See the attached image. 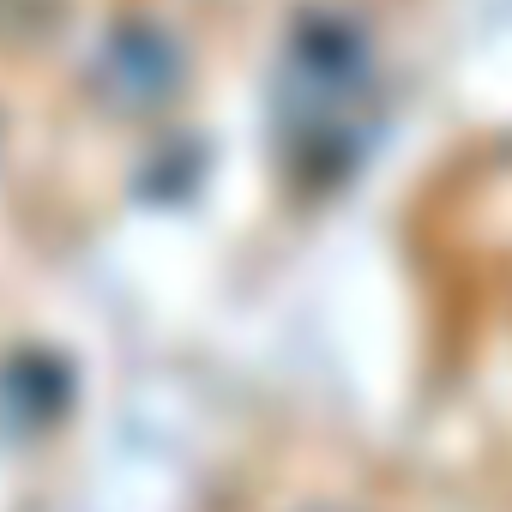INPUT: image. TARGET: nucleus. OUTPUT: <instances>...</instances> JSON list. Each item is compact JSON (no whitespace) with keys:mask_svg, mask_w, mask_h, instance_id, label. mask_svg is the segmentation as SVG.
<instances>
[]
</instances>
